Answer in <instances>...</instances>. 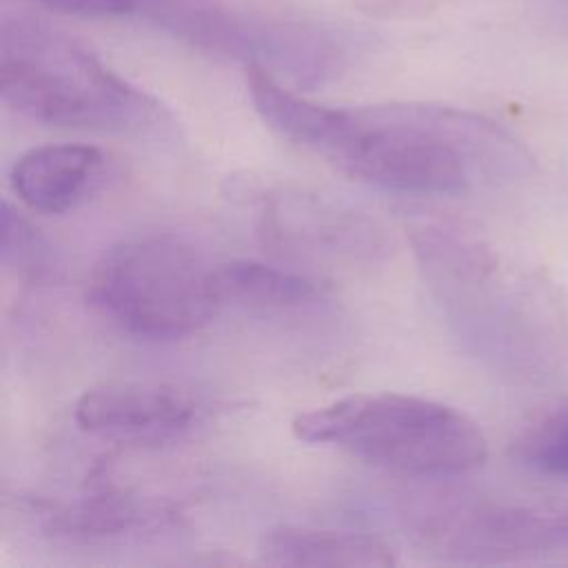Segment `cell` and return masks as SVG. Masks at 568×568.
<instances>
[{
    "label": "cell",
    "instance_id": "obj_1",
    "mask_svg": "<svg viewBox=\"0 0 568 568\" xmlns=\"http://www.w3.org/2000/svg\"><path fill=\"white\" fill-rule=\"evenodd\" d=\"M493 122L450 106H331L315 155L364 184L406 195H459L521 162Z\"/></svg>",
    "mask_w": 568,
    "mask_h": 568
},
{
    "label": "cell",
    "instance_id": "obj_13",
    "mask_svg": "<svg viewBox=\"0 0 568 568\" xmlns=\"http://www.w3.org/2000/svg\"><path fill=\"white\" fill-rule=\"evenodd\" d=\"M515 453L528 468L568 479V406L530 426Z\"/></svg>",
    "mask_w": 568,
    "mask_h": 568
},
{
    "label": "cell",
    "instance_id": "obj_8",
    "mask_svg": "<svg viewBox=\"0 0 568 568\" xmlns=\"http://www.w3.org/2000/svg\"><path fill=\"white\" fill-rule=\"evenodd\" d=\"M178 524L180 517L171 504L120 488H100L40 513L44 535L73 544L158 535Z\"/></svg>",
    "mask_w": 568,
    "mask_h": 568
},
{
    "label": "cell",
    "instance_id": "obj_3",
    "mask_svg": "<svg viewBox=\"0 0 568 568\" xmlns=\"http://www.w3.org/2000/svg\"><path fill=\"white\" fill-rule=\"evenodd\" d=\"M306 444L339 448L368 464L415 475L455 477L479 468L488 442L466 413L404 393H355L293 419Z\"/></svg>",
    "mask_w": 568,
    "mask_h": 568
},
{
    "label": "cell",
    "instance_id": "obj_11",
    "mask_svg": "<svg viewBox=\"0 0 568 568\" xmlns=\"http://www.w3.org/2000/svg\"><path fill=\"white\" fill-rule=\"evenodd\" d=\"M248 64L300 84H320L339 73L344 49L331 33L313 24L253 18Z\"/></svg>",
    "mask_w": 568,
    "mask_h": 568
},
{
    "label": "cell",
    "instance_id": "obj_14",
    "mask_svg": "<svg viewBox=\"0 0 568 568\" xmlns=\"http://www.w3.org/2000/svg\"><path fill=\"white\" fill-rule=\"evenodd\" d=\"M47 242L36 229L4 200L2 204V262L22 273L40 275L47 271Z\"/></svg>",
    "mask_w": 568,
    "mask_h": 568
},
{
    "label": "cell",
    "instance_id": "obj_9",
    "mask_svg": "<svg viewBox=\"0 0 568 568\" xmlns=\"http://www.w3.org/2000/svg\"><path fill=\"white\" fill-rule=\"evenodd\" d=\"M104 166L106 155L93 144H44L18 158L9 184L29 211L60 215L75 209L98 186Z\"/></svg>",
    "mask_w": 568,
    "mask_h": 568
},
{
    "label": "cell",
    "instance_id": "obj_2",
    "mask_svg": "<svg viewBox=\"0 0 568 568\" xmlns=\"http://www.w3.org/2000/svg\"><path fill=\"white\" fill-rule=\"evenodd\" d=\"M2 102L40 124L93 131L140 129L160 115L87 47L33 18H4L0 29Z\"/></svg>",
    "mask_w": 568,
    "mask_h": 568
},
{
    "label": "cell",
    "instance_id": "obj_15",
    "mask_svg": "<svg viewBox=\"0 0 568 568\" xmlns=\"http://www.w3.org/2000/svg\"><path fill=\"white\" fill-rule=\"evenodd\" d=\"M55 11L73 16H138L142 18L149 0H33Z\"/></svg>",
    "mask_w": 568,
    "mask_h": 568
},
{
    "label": "cell",
    "instance_id": "obj_5",
    "mask_svg": "<svg viewBox=\"0 0 568 568\" xmlns=\"http://www.w3.org/2000/svg\"><path fill=\"white\" fill-rule=\"evenodd\" d=\"M255 229L271 253L295 262L355 268L375 264L388 253V237L373 217L297 189L264 193Z\"/></svg>",
    "mask_w": 568,
    "mask_h": 568
},
{
    "label": "cell",
    "instance_id": "obj_12",
    "mask_svg": "<svg viewBox=\"0 0 568 568\" xmlns=\"http://www.w3.org/2000/svg\"><path fill=\"white\" fill-rule=\"evenodd\" d=\"M215 284L222 304L253 308H297L322 295L315 280L253 260L215 264Z\"/></svg>",
    "mask_w": 568,
    "mask_h": 568
},
{
    "label": "cell",
    "instance_id": "obj_4",
    "mask_svg": "<svg viewBox=\"0 0 568 568\" xmlns=\"http://www.w3.org/2000/svg\"><path fill=\"white\" fill-rule=\"evenodd\" d=\"M91 306L142 339H180L222 306L215 264L171 233L131 235L111 244L87 282Z\"/></svg>",
    "mask_w": 568,
    "mask_h": 568
},
{
    "label": "cell",
    "instance_id": "obj_7",
    "mask_svg": "<svg viewBox=\"0 0 568 568\" xmlns=\"http://www.w3.org/2000/svg\"><path fill=\"white\" fill-rule=\"evenodd\" d=\"M202 415L200 399L171 382H104L87 388L73 419L80 430L120 444H166L189 433Z\"/></svg>",
    "mask_w": 568,
    "mask_h": 568
},
{
    "label": "cell",
    "instance_id": "obj_10",
    "mask_svg": "<svg viewBox=\"0 0 568 568\" xmlns=\"http://www.w3.org/2000/svg\"><path fill=\"white\" fill-rule=\"evenodd\" d=\"M260 559L268 566L313 568H388L397 564L395 548L371 532L277 526L262 535Z\"/></svg>",
    "mask_w": 568,
    "mask_h": 568
},
{
    "label": "cell",
    "instance_id": "obj_6",
    "mask_svg": "<svg viewBox=\"0 0 568 568\" xmlns=\"http://www.w3.org/2000/svg\"><path fill=\"white\" fill-rule=\"evenodd\" d=\"M402 517L422 546L459 559L499 557L568 539V519L450 495H410Z\"/></svg>",
    "mask_w": 568,
    "mask_h": 568
}]
</instances>
